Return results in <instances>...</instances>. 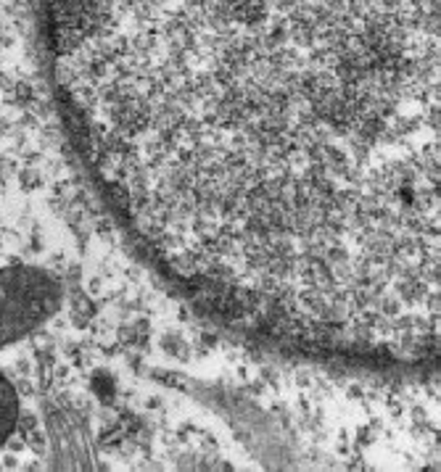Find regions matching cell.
Returning a JSON list of instances; mask_svg holds the SVG:
<instances>
[{
	"label": "cell",
	"mask_w": 441,
	"mask_h": 472,
	"mask_svg": "<svg viewBox=\"0 0 441 472\" xmlns=\"http://www.w3.org/2000/svg\"><path fill=\"white\" fill-rule=\"evenodd\" d=\"M64 301L61 280L40 267L0 269V348L51 322Z\"/></svg>",
	"instance_id": "2"
},
{
	"label": "cell",
	"mask_w": 441,
	"mask_h": 472,
	"mask_svg": "<svg viewBox=\"0 0 441 472\" xmlns=\"http://www.w3.org/2000/svg\"><path fill=\"white\" fill-rule=\"evenodd\" d=\"M58 124L174 296L278 359L441 378V0H35Z\"/></svg>",
	"instance_id": "1"
},
{
	"label": "cell",
	"mask_w": 441,
	"mask_h": 472,
	"mask_svg": "<svg viewBox=\"0 0 441 472\" xmlns=\"http://www.w3.org/2000/svg\"><path fill=\"white\" fill-rule=\"evenodd\" d=\"M19 414H22V401L16 385L3 372H0V446L16 433L19 428Z\"/></svg>",
	"instance_id": "3"
}]
</instances>
